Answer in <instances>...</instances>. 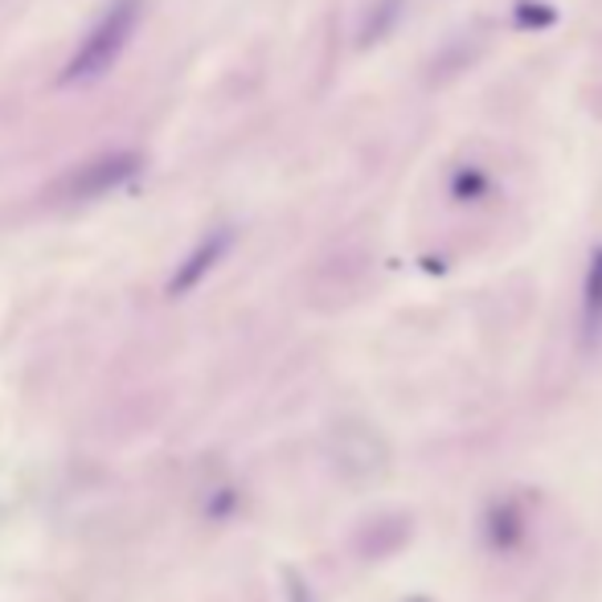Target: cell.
Instances as JSON below:
<instances>
[{"label": "cell", "instance_id": "6da1fadb", "mask_svg": "<svg viewBox=\"0 0 602 602\" xmlns=\"http://www.w3.org/2000/svg\"><path fill=\"white\" fill-rule=\"evenodd\" d=\"M135 25H140V0H115L108 13H103V21L82 38L79 54L70 58L62 82H86L108 74L115 67V58L127 50Z\"/></svg>", "mask_w": 602, "mask_h": 602}, {"label": "cell", "instance_id": "7a4b0ae2", "mask_svg": "<svg viewBox=\"0 0 602 602\" xmlns=\"http://www.w3.org/2000/svg\"><path fill=\"white\" fill-rule=\"evenodd\" d=\"M135 169H140V156H135V152H111L103 161L82 164L79 173H74V181H70V193L82 201L99 197V193H111V188L123 185L127 176H135Z\"/></svg>", "mask_w": 602, "mask_h": 602}, {"label": "cell", "instance_id": "3957f363", "mask_svg": "<svg viewBox=\"0 0 602 602\" xmlns=\"http://www.w3.org/2000/svg\"><path fill=\"white\" fill-rule=\"evenodd\" d=\"M226 246H229V234H214V238H205L193 251V255L181 263V271L173 275V283H169V295H185L188 287H197L205 275H210V267H214L217 258L226 255Z\"/></svg>", "mask_w": 602, "mask_h": 602}, {"label": "cell", "instance_id": "277c9868", "mask_svg": "<svg viewBox=\"0 0 602 602\" xmlns=\"http://www.w3.org/2000/svg\"><path fill=\"white\" fill-rule=\"evenodd\" d=\"M488 185H492V176L483 173V169H476V164H468V169H459L456 176H451V193H456L459 201H476L488 193Z\"/></svg>", "mask_w": 602, "mask_h": 602}, {"label": "cell", "instance_id": "5b68a950", "mask_svg": "<svg viewBox=\"0 0 602 602\" xmlns=\"http://www.w3.org/2000/svg\"><path fill=\"white\" fill-rule=\"evenodd\" d=\"M512 21H517V29H549L553 21H558V13L549 9L545 0H521Z\"/></svg>", "mask_w": 602, "mask_h": 602}, {"label": "cell", "instance_id": "8992f818", "mask_svg": "<svg viewBox=\"0 0 602 602\" xmlns=\"http://www.w3.org/2000/svg\"><path fill=\"white\" fill-rule=\"evenodd\" d=\"M398 13H401V0H381V9H377V21L361 29V41H381V33H386L394 21H398Z\"/></svg>", "mask_w": 602, "mask_h": 602}]
</instances>
